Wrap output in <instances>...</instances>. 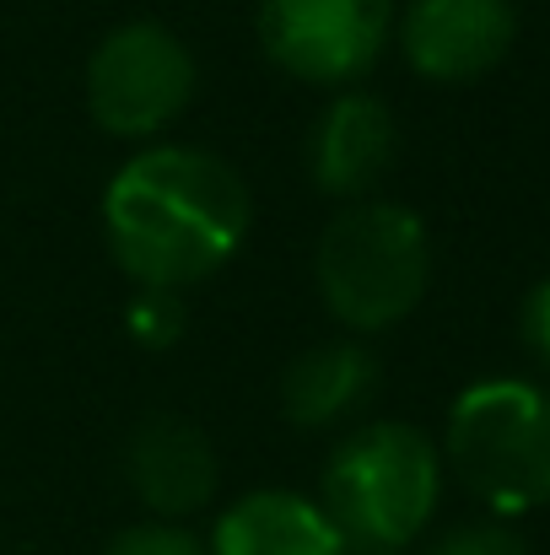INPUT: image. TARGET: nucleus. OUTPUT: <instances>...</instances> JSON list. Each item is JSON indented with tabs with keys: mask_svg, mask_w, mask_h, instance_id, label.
Masks as SVG:
<instances>
[{
	"mask_svg": "<svg viewBox=\"0 0 550 555\" xmlns=\"http://www.w3.org/2000/svg\"><path fill=\"white\" fill-rule=\"evenodd\" d=\"M432 555H529V545L508 529V524H459V529H448Z\"/></svg>",
	"mask_w": 550,
	"mask_h": 555,
	"instance_id": "4468645a",
	"label": "nucleus"
},
{
	"mask_svg": "<svg viewBox=\"0 0 550 555\" xmlns=\"http://www.w3.org/2000/svg\"><path fill=\"white\" fill-rule=\"evenodd\" d=\"M378 388V357L362 335H335L297 351L281 372V415L303 431L346 426Z\"/></svg>",
	"mask_w": 550,
	"mask_h": 555,
	"instance_id": "9b49d317",
	"label": "nucleus"
},
{
	"mask_svg": "<svg viewBox=\"0 0 550 555\" xmlns=\"http://www.w3.org/2000/svg\"><path fill=\"white\" fill-rule=\"evenodd\" d=\"M314 281L335 324L351 335H378L410 319L432 286V237L410 205L351 199L319 232Z\"/></svg>",
	"mask_w": 550,
	"mask_h": 555,
	"instance_id": "f03ea898",
	"label": "nucleus"
},
{
	"mask_svg": "<svg viewBox=\"0 0 550 555\" xmlns=\"http://www.w3.org/2000/svg\"><path fill=\"white\" fill-rule=\"evenodd\" d=\"M125 330L141 351H174L189 330V308H183V292H136L130 313H125Z\"/></svg>",
	"mask_w": 550,
	"mask_h": 555,
	"instance_id": "f8f14e48",
	"label": "nucleus"
},
{
	"mask_svg": "<svg viewBox=\"0 0 550 555\" xmlns=\"http://www.w3.org/2000/svg\"><path fill=\"white\" fill-rule=\"evenodd\" d=\"M362 555H399V551H362Z\"/></svg>",
	"mask_w": 550,
	"mask_h": 555,
	"instance_id": "dca6fc26",
	"label": "nucleus"
},
{
	"mask_svg": "<svg viewBox=\"0 0 550 555\" xmlns=\"http://www.w3.org/2000/svg\"><path fill=\"white\" fill-rule=\"evenodd\" d=\"M210 555H351L346 534L330 524L319 496H297L281 486L248 491L221 507L210 529Z\"/></svg>",
	"mask_w": 550,
	"mask_h": 555,
	"instance_id": "9d476101",
	"label": "nucleus"
},
{
	"mask_svg": "<svg viewBox=\"0 0 550 555\" xmlns=\"http://www.w3.org/2000/svg\"><path fill=\"white\" fill-rule=\"evenodd\" d=\"M254 33L292 81L351 87L388 49L394 0H259Z\"/></svg>",
	"mask_w": 550,
	"mask_h": 555,
	"instance_id": "423d86ee",
	"label": "nucleus"
},
{
	"mask_svg": "<svg viewBox=\"0 0 550 555\" xmlns=\"http://www.w3.org/2000/svg\"><path fill=\"white\" fill-rule=\"evenodd\" d=\"M125 480L157 524H183L216 502L221 459L205 426H194L189 415H174V410H157L125 442Z\"/></svg>",
	"mask_w": 550,
	"mask_h": 555,
	"instance_id": "6e6552de",
	"label": "nucleus"
},
{
	"mask_svg": "<svg viewBox=\"0 0 550 555\" xmlns=\"http://www.w3.org/2000/svg\"><path fill=\"white\" fill-rule=\"evenodd\" d=\"M254 227L243 173L183 141H152L103 189V237L136 292H189L227 270Z\"/></svg>",
	"mask_w": 550,
	"mask_h": 555,
	"instance_id": "f257e3e1",
	"label": "nucleus"
},
{
	"mask_svg": "<svg viewBox=\"0 0 550 555\" xmlns=\"http://www.w3.org/2000/svg\"><path fill=\"white\" fill-rule=\"evenodd\" d=\"M443 453L410 421H372L341 437L324 464L319 507L357 551H405L437 513Z\"/></svg>",
	"mask_w": 550,
	"mask_h": 555,
	"instance_id": "7ed1b4c3",
	"label": "nucleus"
},
{
	"mask_svg": "<svg viewBox=\"0 0 550 555\" xmlns=\"http://www.w3.org/2000/svg\"><path fill=\"white\" fill-rule=\"evenodd\" d=\"M103 555H210V551H205V540L189 534L183 524H157V518H146V524H130L125 534H114Z\"/></svg>",
	"mask_w": 550,
	"mask_h": 555,
	"instance_id": "ddd939ff",
	"label": "nucleus"
},
{
	"mask_svg": "<svg viewBox=\"0 0 550 555\" xmlns=\"http://www.w3.org/2000/svg\"><path fill=\"white\" fill-rule=\"evenodd\" d=\"M524 340H529V351L550 367V275L529 292V302H524Z\"/></svg>",
	"mask_w": 550,
	"mask_h": 555,
	"instance_id": "2eb2a0df",
	"label": "nucleus"
},
{
	"mask_svg": "<svg viewBox=\"0 0 550 555\" xmlns=\"http://www.w3.org/2000/svg\"><path fill=\"white\" fill-rule=\"evenodd\" d=\"M194 87H200V65L189 43L174 27L146 16L108 27L81 70L92 125L141 146H152L163 130L179 125L183 108L194 103Z\"/></svg>",
	"mask_w": 550,
	"mask_h": 555,
	"instance_id": "39448f33",
	"label": "nucleus"
},
{
	"mask_svg": "<svg viewBox=\"0 0 550 555\" xmlns=\"http://www.w3.org/2000/svg\"><path fill=\"white\" fill-rule=\"evenodd\" d=\"M394 163V114L372 92H335L308 130V179L330 199H367Z\"/></svg>",
	"mask_w": 550,
	"mask_h": 555,
	"instance_id": "1a4fd4ad",
	"label": "nucleus"
},
{
	"mask_svg": "<svg viewBox=\"0 0 550 555\" xmlns=\"http://www.w3.org/2000/svg\"><path fill=\"white\" fill-rule=\"evenodd\" d=\"M448 469L497 518H519L550 502V393L524 377L470 383L448 410Z\"/></svg>",
	"mask_w": 550,
	"mask_h": 555,
	"instance_id": "20e7f679",
	"label": "nucleus"
},
{
	"mask_svg": "<svg viewBox=\"0 0 550 555\" xmlns=\"http://www.w3.org/2000/svg\"><path fill=\"white\" fill-rule=\"evenodd\" d=\"M519 38L513 0H410L399 16V49L426 81H475L508 60Z\"/></svg>",
	"mask_w": 550,
	"mask_h": 555,
	"instance_id": "0eeeda50",
	"label": "nucleus"
}]
</instances>
